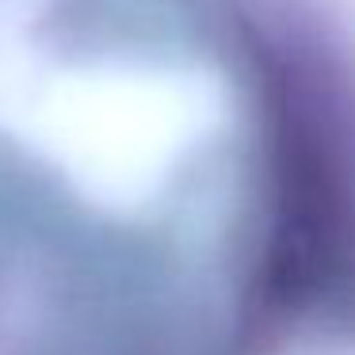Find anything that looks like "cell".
<instances>
[{
  "label": "cell",
  "instance_id": "cell-1",
  "mask_svg": "<svg viewBox=\"0 0 355 355\" xmlns=\"http://www.w3.org/2000/svg\"><path fill=\"white\" fill-rule=\"evenodd\" d=\"M275 195L260 263L268 317H294L340 275L352 245V187L329 111L313 88L275 65L271 88Z\"/></svg>",
  "mask_w": 355,
  "mask_h": 355
}]
</instances>
